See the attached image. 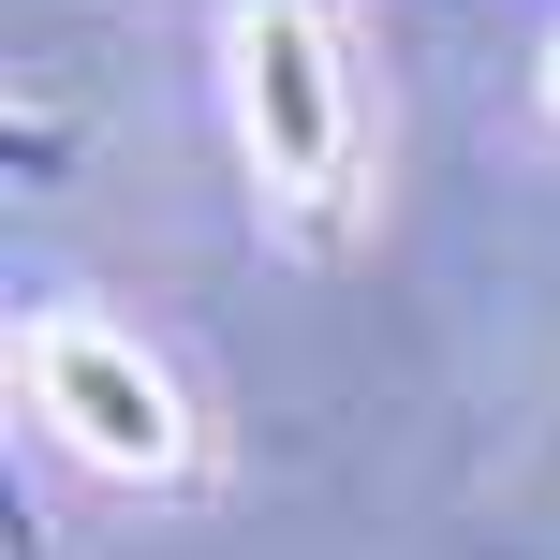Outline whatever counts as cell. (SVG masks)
<instances>
[{"label": "cell", "instance_id": "cell-1", "mask_svg": "<svg viewBox=\"0 0 560 560\" xmlns=\"http://www.w3.org/2000/svg\"><path fill=\"white\" fill-rule=\"evenodd\" d=\"M222 104H236V163H252V222L266 252L339 266L384 207V74H369L339 0H236L222 30Z\"/></svg>", "mask_w": 560, "mask_h": 560}, {"label": "cell", "instance_id": "cell-3", "mask_svg": "<svg viewBox=\"0 0 560 560\" xmlns=\"http://www.w3.org/2000/svg\"><path fill=\"white\" fill-rule=\"evenodd\" d=\"M546 118H560V45H546Z\"/></svg>", "mask_w": 560, "mask_h": 560}, {"label": "cell", "instance_id": "cell-4", "mask_svg": "<svg viewBox=\"0 0 560 560\" xmlns=\"http://www.w3.org/2000/svg\"><path fill=\"white\" fill-rule=\"evenodd\" d=\"M546 487H560V413H546Z\"/></svg>", "mask_w": 560, "mask_h": 560}, {"label": "cell", "instance_id": "cell-2", "mask_svg": "<svg viewBox=\"0 0 560 560\" xmlns=\"http://www.w3.org/2000/svg\"><path fill=\"white\" fill-rule=\"evenodd\" d=\"M15 413L45 428L74 472L133 487V502H207V487H222V413H207V384L148 325H118V310H89V295H45L15 325Z\"/></svg>", "mask_w": 560, "mask_h": 560}]
</instances>
